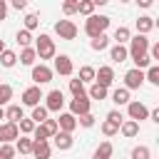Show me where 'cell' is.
<instances>
[{
  "mask_svg": "<svg viewBox=\"0 0 159 159\" xmlns=\"http://www.w3.org/2000/svg\"><path fill=\"white\" fill-rule=\"evenodd\" d=\"M37 25H40V17H37L35 12H30V15H25V27H22V30H27V32H32V30H35Z\"/></svg>",
  "mask_w": 159,
  "mask_h": 159,
  "instance_id": "38",
  "label": "cell"
},
{
  "mask_svg": "<svg viewBox=\"0 0 159 159\" xmlns=\"http://www.w3.org/2000/svg\"><path fill=\"white\" fill-rule=\"evenodd\" d=\"M20 132H17V124H10V122H2L0 124V144H10V142H17Z\"/></svg>",
  "mask_w": 159,
  "mask_h": 159,
  "instance_id": "15",
  "label": "cell"
},
{
  "mask_svg": "<svg viewBox=\"0 0 159 159\" xmlns=\"http://www.w3.org/2000/svg\"><path fill=\"white\" fill-rule=\"evenodd\" d=\"M89 107H92V102L87 99V94L72 97V102H70V114H72V117H82V114L89 112Z\"/></svg>",
  "mask_w": 159,
  "mask_h": 159,
  "instance_id": "10",
  "label": "cell"
},
{
  "mask_svg": "<svg viewBox=\"0 0 159 159\" xmlns=\"http://www.w3.org/2000/svg\"><path fill=\"white\" fill-rule=\"evenodd\" d=\"M15 152H20V154H30V152H32V139H30V137H17V142H15Z\"/></svg>",
  "mask_w": 159,
  "mask_h": 159,
  "instance_id": "29",
  "label": "cell"
},
{
  "mask_svg": "<svg viewBox=\"0 0 159 159\" xmlns=\"http://www.w3.org/2000/svg\"><path fill=\"white\" fill-rule=\"evenodd\" d=\"M107 27H109V17H107V15H89V17L84 20V32H87L89 40L104 35Z\"/></svg>",
  "mask_w": 159,
  "mask_h": 159,
  "instance_id": "1",
  "label": "cell"
},
{
  "mask_svg": "<svg viewBox=\"0 0 159 159\" xmlns=\"http://www.w3.org/2000/svg\"><path fill=\"white\" fill-rule=\"evenodd\" d=\"M112 142H102L97 149H94V154H92V159H109L112 157Z\"/></svg>",
  "mask_w": 159,
  "mask_h": 159,
  "instance_id": "23",
  "label": "cell"
},
{
  "mask_svg": "<svg viewBox=\"0 0 159 159\" xmlns=\"http://www.w3.org/2000/svg\"><path fill=\"white\" fill-rule=\"evenodd\" d=\"M112 82H114V70H112L109 65H102L99 70H94V84H99V87L109 89V87H112Z\"/></svg>",
  "mask_w": 159,
  "mask_h": 159,
  "instance_id": "7",
  "label": "cell"
},
{
  "mask_svg": "<svg viewBox=\"0 0 159 159\" xmlns=\"http://www.w3.org/2000/svg\"><path fill=\"white\" fill-rule=\"evenodd\" d=\"M144 80L159 87V67H157V65H152V67H147V75H144Z\"/></svg>",
  "mask_w": 159,
  "mask_h": 159,
  "instance_id": "36",
  "label": "cell"
},
{
  "mask_svg": "<svg viewBox=\"0 0 159 159\" xmlns=\"http://www.w3.org/2000/svg\"><path fill=\"white\" fill-rule=\"evenodd\" d=\"M77 124H82V127H94V114H92V112H87V114L77 117Z\"/></svg>",
  "mask_w": 159,
  "mask_h": 159,
  "instance_id": "43",
  "label": "cell"
},
{
  "mask_svg": "<svg viewBox=\"0 0 159 159\" xmlns=\"http://www.w3.org/2000/svg\"><path fill=\"white\" fill-rule=\"evenodd\" d=\"M17 60H20V65H27V67H32V65H35V60H37V55H35V47H22Z\"/></svg>",
  "mask_w": 159,
  "mask_h": 159,
  "instance_id": "21",
  "label": "cell"
},
{
  "mask_svg": "<svg viewBox=\"0 0 159 159\" xmlns=\"http://www.w3.org/2000/svg\"><path fill=\"white\" fill-rule=\"evenodd\" d=\"M127 114H129V119L132 122H142V119H147L149 117V109H147V104L144 102H129L127 104Z\"/></svg>",
  "mask_w": 159,
  "mask_h": 159,
  "instance_id": "11",
  "label": "cell"
},
{
  "mask_svg": "<svg viewBox=\"0 0 159 159\" xmlns=\"http://www.w3.org/2000/svg\"><path fill=\"white\" fill-rule=\"evenodd\" d=\"M77 12L84 15V17L94 15V2H92V0H77Z\"/></svg>",
  "mask_w": 159,
  "mask_h": 159,
  "instance_id": "30",
  "label": "cell"
},
{
  "mask_svg": "<svg viewBox=\"0 0 159 159\" xmlns=\"http://www.w3.org/2000/svg\"><path fill=\"white\" fill-rule=\"evenodd\" d=\"M132 159H152V152H149V147H144V144L134 147V149H132Z\"/></svg>",
  "mask_w": 159,
  "mask_h": 159,
  "instance_id": "34",
  "label": "cell"
},
{
  "mask_svg": "<svg viewBox=\"0 0 159 159\" xmlns=\"http://www.w3.org/2000/svg\"><path fill=\"white\" fill-rule=\"evenodd\" d=\"M112 102H114V104H129V102H132V99H129V89L117 87V89L112 92Z\"/></svg>",
  "mask_w": 159,
  "mask_h": 159,
  "instance_id": "24",
  "label": "cell"
},
{
  "mask_svg": "<svg viewBox=\"0 0 159 159\" xmlns=\"http://www.w3.org/2000/svg\"><path fill=\"white\" fill-rule=\"evenodd\" d=\"M10 99H12V87L10 84H0V107L7 104Z\"/></svg>",
  "mask_w": 159,
  "mask_h": 159,
  "instance_id": "40",
  "label": "cell"
},
{
  "mask_svg": "<svg viewBox=\"0 0 159 159\" xmlns=\"http://www.w3.org/2000/svg\"><path fill=\"white\" fill-rule=\"evenodd\" d=\"M35 55H37L40 60H55V55H57L55 40H52L50 35H40V37L35 40Z\"/></svg>",
  "mask_w": 159,
  "mask_h": 159,
  "instance_id": "2",
  "label": "cell"
},
{
  "mask_svg": "<svg viewBox=\"0 0 159 159\" xmlns=\"http://www.w3.org/2000/svg\"><path fill=\"white\" fill-rule=\"evenodd\" d=\"M55 122H57V129H60V132L72 134V132L77 129V117H72L70 112H60V117H57Z\"/></svg>",
  "mask_w": 159,
  "mask_h": 159,
  "instance_id": "14",
  "label": "cell"
},
{
  "mask_svg": "<svg viewBox=\"0 0 159 159\" xmlns=\"http://www.w3.org/2000/svg\"><path fill=\"white\" fill-rule=\"evenodd\" d=\"M149 37L147 35H134L132 40H129V47H127V52H129V57H132V62L134 60H139L142 55H147L149 52Z\"/></svg>",
  "mask_w": 159,
  "mask_h": 159,
  "instance_id": "3",
  "label": "cell"
},
{
  "mask_svg": "<svg viewBox=\"0 0 159 159\" xmlns=\"http://www.w3.org/2000/svg\"><path fill=\"white\" fill-rule=\"evenodd\" d=\"M144 84V72L142 70H127L124 72V89H139Z\"/></svg>",
  "mask_w": 159,
  "mask_h": 159,
  "instance_id": "9",
  "label": "cell"
},
{
  "mask_svg": "<svg viewBox=\"0 0 159 159\" xmlns=\"http://www.w3.org/2000/svg\"><path fill=\"white\" fill-rule=\"evenodd\" d=\"M0 65H2V67H15V65H17V55H15L12 50L0 52Z\"/></svg>",
  "mask_w": 159,
  "mask_h": 159,
  "instance_id": "31",
  "label": "cell"
},
{
  "mask_svg": "<svg viewBox=\"0 0 159 159\" xmlns=\"http://www.w3.org/2000/svg\"><path fill=\"white\" fill-rule=\"evenodd\" d=\"M77 80H80L82 84H87V82H94V67H89V65L80 67V75H77Z\"/></svg>",
  "mask_w": 159,
  "mask_h": 159,
  "instance_id": "32",
  "label": "cell"
},
{
  "mask_svg": "<svg viewBox=\"0 0 159 159\" xmlns=\"http://www.w3.org/2000/svg\"><path fill=\"white\" fill-rule=\"evenodd\" d=\"M107 94H109V92H107L104 87H99V84L92 82V87H89V92H87V99H99V102H102V99H107Z\"/></svg>",
  "mask_w": 159,
  "mask_h": 159,
  "instance_id": "27",
  "label": "cell"
},
{
  "mask_svg": "<svg viewBox=\"0 0 159 159\" xmlns=\"http://www.w3.org/2000/svg\"><path fill=\"white\" fill-rule=\"evenodd\" d=\"M70 92H72V97H82V94H87V92H84V84H82L80 80H70Z\"/></svg>",
  "mask_w": 159,
  "mask_h": 159,
  "instance_id": "39",
  "label": "cell"
},
{
  "mask_svg": "<svg viewBox=\"0 0 159 159\" xmlns=\"http://www.w3.org/2000/svg\"><path fill=\"white\" fill-rule=\"evenodd\" d=\"M55 72H57V75H62V77H70V75L75 72L72 60H70L67 55H55Z\"/></svg>",
  "mask_w": 159,
  "mask_h": 159,
  "instance_id": "12",
  "label": "cell"
},
{
  "mask_svg": "<svg viewBox=\"0 0 159 159\" xmlns=\"http://www.w3.org/2000/svg\"><path fill=\"white\" fill-rule=\"evenodd\" d=\"M117 132H119V124H114V122H109V119L102 122V134H104V137H114Z\"/></svg>",
  "mask_w": 159,
  "mask_h": 159,
  "instance_id": "37",
  "label": "cell"
},
{
  "mask_svg": "<svg viewBox=\"0 0 159 159\" xmlns=\"http://www.w3.org/2000/svg\"><path fill=\"white\" fill-rule=\"evenodd\" d=\"M0 119H5V107H0Z\"/></svg>",
  "mask_w": 159,
  "mask_h": 159,
  "instance_id": "48",
  "label": "cell"
},
{
  "mask_svg": "<svg viewBox=\"0 0 159 159\" xmlns=\"http://www.w3.org/2000/svg\"><path fill=\"white\" fill-rule=\"evenodd\" d=\"M17 152H15V147L12 144H0V159H12Z\"/></svg>",
  "mask_w": 159,
  "mask_h": 159,
  "instance_id": "41",
  "label": "cell"
},
{
  "mask_svg": "<svg viewBox=\"0 0 159 159\" xmlns=\"http://www.w3.org/2000/svg\"><path fill=\"white\" fill-rule=\"evenodd\" d=\"M22 117H25V114H22V107H20V104H10V107L5 109V119H7L10 124H17Z\"/></svg>",
  "mask_w": 159,
  "mask_h": 159,
  "instance_id": "20",
  "label": "cell"
},
{
  "mask_svg": "<svg viewBox=\"0 0 159 159\" xmlns=\"http://www.w3.org/2000/svg\"><path fill=\"white\" fill-rule=\"evenodd\" d=\"M149 119H152V122H154V124H159V107H157V109H152V112H149Z\"/></svg>",
  "mask_w": 159,
  "mask_h": 159,
  "instance_id": "47",
  "label": "cell"
},
{
  "mask_svg": "<svg viewBox=\"0 0 159 159\" xmlns=\"http://www.w3.org/2000/svg\"><path fill=\"white\" fill-rule=\"evenodd\" d=\"M129 40H132V32H129V27L119 25V27L114 30V42H117V45H124V42H129Z\"/></svg>",
  "mask_w": 159,
  "mask_h": 159,
  "instance_id": "25",
  "label": "cell"
},
{
  "mask_svg": "<svg viewBox=\"0 0 159 159\" xmlns=\"http://www.w3.org/2000/svg\"><path fill=\"white\" fill-rule=\"evenodd\" d=\"M52 139H55V147H57L60 152H67V149H72V144H75V137L67 134V132H57Z\"/></svg>",
  "mask_w": 159,
  "mask_h": 159,
  "instance_id": "16",
  "label": "cell"
},
{
  "mask_svg": "<svg viewBox=\"0 0 159 159\" xmlns=\"http://www.w3.org/2000/svg\"><path fill=\"white\" fill-rule=\"evenodd\" d=\"M60 129H57V122L55 119H45L42 124H37L35 127V132H32V142H47L50 137H55Z\"/></svg>",
  "mask_w": 159,
  "mask_h": 159,
  "instance_id": "4",
  "label": "cell"
},
{
  "mask_svg": "<svg viewBox=\"0 0 159 159\" xmlns=\"http://www.w3.org/2000/svg\"><path fill=\"white\" fill-rule=\"evenodd\" d=\"M55 32L60 35V40H75L77 37V25L72 20H60V22H55Z\"/></svg>",
  "mask_w": 159,
  "mask_h": 159,
  "instance_id": "8",
  "label": "cell"
},
{
  "mask_svg": "<svg viewBox=\"0 0 159 159\" xmlns=\"http://www.w3.org/2000/svg\"><path fill=\"white\" fill-rule=\"evenodd\" d=\"M119 132H122V137L134 139V137L139 134V124H137V122H132V119H124V122L119 124Z\"/></svg>",
  "mask_w": 159,
  "mask_h": 159,
  "instance_id": "18",
  "label": "cell"
},
{
  "mask_svg": "<svg viewBox=\"0 0 159 159\" xmlns=\"http://www.w3.org/2000/svg\"><path fill=\"white\" fill-rule=\"evenodd\" d=\"M47 114H50V112H47V109H45L42 104H37V107H32V114H30V119H32L35 124H42L45 119H50Z\"/></svg>",
  "mask_w": 159,
  "mask_h": 159,
  "instance_id": "28",
  "label": "cell"
},
{
  "mask_svg": "<svg viewBox=\"0 0 159 159\" xmlns=\"http://www.w3.org/2000/svg\"><path fill=\"white\" fill-rule=\"evenodd\" d=\"M47 112H62V107H65V94H62V89H50L47 94H45V104H42Z\"/></svg>",
  "mask_w": 159,
  "mask_h": 159,
  "instance_id": "5",
  "label": "cell"
},
{
  "mask_svg": "<svg viewBox=\"0 0 159 159\" xmlns=\"http://www.w3.org/2000/svg\"><path fill=\"white\" fill-rule=\"evenodd\" d=\"M127 57H129V52H127L124 45H114V47L109 50V60H112V62H124Z\"/></svg>",
  "mask_w": 159,
  "mask_h": 159,
  "instance_id": "22",
  "label": "cell"
},
{
  "mask_svg": "<svg viewBox=\"0 0 159 159\" xmlns=\"http://www.w3.org/2000/svg\"><path fill=\"white\" fill-rule=\"evenodd\" d=\"M40 99H45V94H42V89L40 87H27L25 92H22V104L25 107H37L40 104Z\"/></svg>",
  "mask_w": 159,
  "mask_h": 159,
  "instance_id": "13",
  "label": "cell"
},
{
  "mask_svg": "<svg viewBox=\"0 0 159 159\" xmlns=\"http://www.w3.org/2000/svg\"><path fill=\"white\" fill-rule=\"evenodd\" d=\"M62 12L65 15H75L77 12V0H65L62 2Z\"/></svg>",
  "mask_w": 159,
  "mask_h": 159,
  "instance_id": "42",
  "label": "cell"
},
{
  "mask_svg": "<svg viewBox=\"0 0 159 159\" xmlns=\"http://www.w3.org/2000/svg\"><path fill=\"white\" fill-rule=\"evenodd\" d=\"M15 40H17V45H20V47H30V42H32V35H30L27 30H17Z\"/></svg>",
  "mask_w": 159,
  "mask_h": 159,
  "instance_id": "35",
  "label": "cell"
},
{
  "mask_svg": "<svg viewBox=\"0 0 159 159\" xmlns=\"http://www.w3.org/2000/svg\"><path fill=\"white\" fill-rule=\"evenodd\" d=\"M89 47H92L94 52L107 50V47H109V37H107V32H104V35H99V37H94V40H89Z\"/></svg>",
  "mask_w": 159,
  "mask_h": 159,
  "instance_id": "26",
  "label": "cell"
},
{
  "mask_svg": "<svg viewBox=\"0 0 159 159\" xmlns=\"http://www.w3.org/2000/svg\"><path fill=\"white\" fill-rule=\"evenodd\" d=\"M154 25H157V22H154L149 15H142V17L137 20V35H147V32H152Z\"/></svg>",
  "mask_w": 159,
  "mask_h": 159,
  "instance_id": "19",
  "label": "cell"
},
{
  "mask_svg": "<svg viewBox=\"0 0 159 159\" xmlns=\"http://www.w3.org/2000/svg\"><path fill=\"white\" fill-rule=\"evenodd\" d=\"M52 70L47 67V65H32V82H35V87H40V84H47V82H52Z\"/></svg>",
  "mask_w": 159,
  "mask_h": 159,
  "instance_id": "6",
  "label": "cell"
},
{
  "mask_svg": "<svg viewBox=\"0 0 159 159\" xmlns=\"http://www.w3.org/2000/svg\"><path fill=\"white\" fill-rule=\"evenodd\" d=\"M35 127H37V124H35L32 119H27V117H22V119L17 122V132H22V134H32Z\"/></svg>",
  "mask_w": 159,
  "mask_h": 159,
  "instance_id": "33",
  "label": "cell"
},
{
  "mask_svg": "<svg viewBox=\"0 0 159 159\" xmlns=\"http://www.w3.org/2000/svg\"><path fill=\"white\" fill-rule=\"evenodd\" d=\"M5 50H7V47H5V42L0 40V52H5Z\"/></svg>",
  "mask_w": 159,
  "mask_h": 159,
  "instance_id": "49",
  "label": "cell"
},
{
  "mask_svg": "<svg viewBox=\"0 0 159 159\" xmlns=\"http://www.w3.org/2000/svg\"><path fill=\"white\" fill-rule=\"evenodd\" d=\"M5 17H7V2L0 0V20H5Z\"/></svg>",
  "mask_w": 159,
  "mask_h": 159,
  "instance_id": "46",
  "label": "cell"
},
{
  "mask_svg": "<svg viewBox=\"0 0 159 159\" xmlns=\"http://www.w3.org/2000/svg\"><path fill=\"white\" fill-rule=\"evenodd\" d=\"M12 7L15 10H25L27 7V0H12Z\"/></svg>",
  "mask_w": 159,
  "mask_h": 159,
  "instance_id": "45",
  "label": "cell"
},
{
  "mask_svg": "<svg viewBox=\"0 0 159 159\" xmlns=\"http://www.w3.org/2000/svg\"><path fill=\"white\" fill-rule=\"evenodd\" d=\"M35 159H50V154H52V149H50V144L47 142H32V152H30Z\"/></svg>",
  "mask_w": 159,
  "mask_h": 159,
  "instance_id": "17",
  "label": "cell"
},
{
  "mask_svg": "<svg viewBox=\"0 0 159 159\" xmlns=\"http://www.w3.org/2000/svg\"><path fill=\"white\" fill-rule=\"evenodd\" d=\"M107 119H109V122H114V124H122V122H124V117H122V112H117V109H112V112H107Z\"/></svg>",
  "mask_w": 159,
  "mask_h": 159,
  "instance_id": "44",
  "label": "cell"
}]
</instances>
